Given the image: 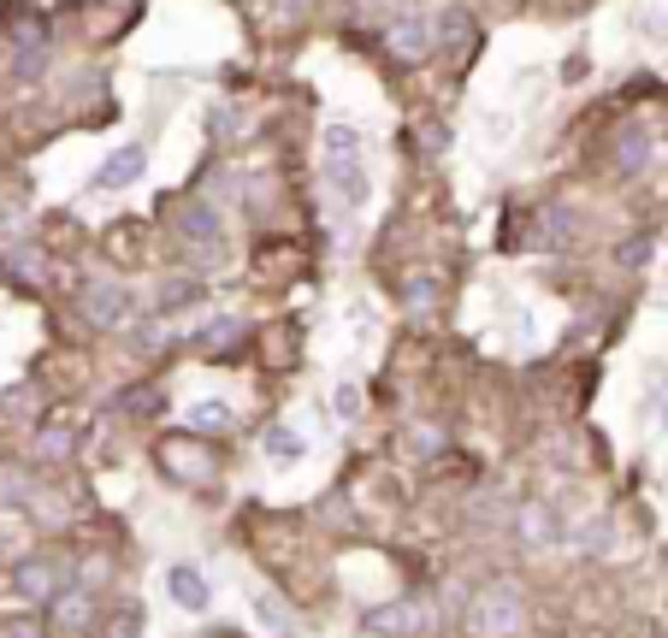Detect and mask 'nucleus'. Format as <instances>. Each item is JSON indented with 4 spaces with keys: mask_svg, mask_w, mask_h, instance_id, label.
<instances>
[{
    "mask_svg": "<svg viewBox=\"0 0 668 638\" xmlns=\"http://www.w3.org/2000/svg\"><path fill=\"white\" fill-rule=\"evenodd\" d=\"M184 426L190 432H231L237 426V409H231L225 397H196L190 409H184Z\"/></svg>",
    "mask_w": 668,
    "mask_h": 638,
    "instance_id": "nucleus-9",
    "label": "nucleus"
},
{
    "mask_svg": "<svg viewBox=\"0 0 668 638\" xmlns=\"http://www.w3.org/2000/svg\"><path fill=\"white\" fill-rule=\"evenodd\" d=\"M361 409H367V397H361L355 379H338V385H331V414H338L343 426H350V420H361Z\"/></svg>",
    "mask_w": 668,
    "mask_h": 638,
    "instance_id": "nucleus-12",
    "label": "nucleus"
},
{
    "mask_svg": "<svg viewBox=\"0 0 668 638\" xmlns=\"http://www.w3.org/2000/svg\"><path fill=\"white\" fill-rule=\"evenodd\" d=\"M319 142H326V154H361V130H355L350 119H331Z\"/></svg>",
    "mask_w": 668,
    "mask_h": 638,
    "instance_id": "nucleus-15",
    "label": "nucleus"
},
{
    "mask_svg": "<svg viewBox=\"0 0 668 638\" xmlns=\"http://www.w3.org/2000/svg\"><path fill=\"white\" fill-rule=\"evenodd\" d=\"M166 591H172V603H178L184 615H208V609H213V586H208V574H201L196 562H172V568H166Z\"/></svg>",
    "mask_w": 668,
    "mask_h": 638,
    "instance_id": "nucleus-3",
    "label": "nucleus"
},
{
    "mask_svg": "<svg viewBox=\"0 0 668 638\" xmlns=\"http://www.w3.org/2000/svg\"><path fill=\"white\" fill-rule=\"evenodd\" d=\"M390 48H397L402 60H420V54L432 48V31H426V24H397V36H390Z\"/></svg>",
    "mask_w": 668,
    "mask_h": 638,
    "instance_id": "nucleus-14",
    "label": "nucleus"
},
{
    "mask_svg": "<svg viewBox=\"0 0 668 638\" xmlns=\"http://www.w3.org/2000/svg\"><path fill=\"white\" fill-rule=\"evenodd\" d=\"M160 338H166V326H160V319H142V326H130V343H137V350H154Z\"/></svg>",
    "mask_w": 668,
    "mask_h": 638,
    "instance_id": "nucleus-18",
    "label": "nucleus"
},
{
    "mask_svg": "<svg viewBox=\"0 0 668 638\" xmlns=\"http://www.w3.org/2000/svg\"><path fill=\"white\" fill-rule=\"evenodd\" d=\"M260 456H267L272 468H296V461H308V432L279 420V426L260 432Z\"/></svg>",
    "mask_w": 668,
    "mask_h": 638,
    "instance_id": "nucleus-7",
    "label": "nucleus"
},
{
    "mask_svg": "<svg viewBox=\"0 0 668 638\" xmlns=\"http://www.w3.org/2000/svg\"><path fill=\"white\" fill-rule=\"evenodd\" d=\"M83 314H90V326H119V319L130 314V296L113 279H95L90 290H83Z\"/></svg>",
    "mask_w": 668,
    "mask_h": 638,
    "instance_id": "nucleus-8",
    "label": "nucleus"
},
{
    "mask_svg": "<svg viewBox=\"0 0 668 638\" xmlns=\"http://www.w3.org/2000/svg\"><path fill=\"white\" fill-rule=\"evenodd\" d=\"M249 603H255V621H260V627H267L272 638H290V633H296V615H290V609L279 603V591H267V586H260Z\"/></svg>",
    "mask_w": 668,
    "mask_h": 638,
    "instance_id": "nucleus-11",
    "label": "nucleus"
},
{
    "mask_svg": "<svg viewBox=\"0 0 668 638\" xmlns=\"http://www.w3.org/2000/svg\"><path fill=\"white\" fill-rule=\"evenodd\" d=\"M178 231L201 255H220V243H225V225H220V208H213V201H190V208L178 213Z\"/></svg>",
    "mask_w": 668,
    "mask_h": 638,
    "instance_id": "nucleus-5",
    "label": "nucleus"
},
{
    "mask_svg": "<svg viewBox=\"0 0 668 638\" xmlns=\"http://www.w3.org/2000/svg\"><path fill=\"white\" fill-rule=\"evenodd\" d=\"M142 633V609H125V621H119V633L113 638H137Z\"/></svg>",
    "mask_w": 668,
    "mask_h": 638,
    "instance_id": "nucleus-23",
    "label": "nucleus"
},
{
    "mask_svg": "<svg viewBox=\"0 0 668 638\" xmlns=\"http://www.w3.org/2000/svg\"><path fill=\"white\" fill-rule=\"evenodd\" d=\"M645 154H651L645 130H628V137H621V166H628V172H638V166H645Z\"/></svg>",
    "mask_w": 668,
    "mask_h": 638,
    "instance_id": "nucleus-17",
    "label": "nucleus"
},
{
    "mask_svg": "<svg viewBox=\"0 0 668 638\" xmlns=\"http://www.w3.org/2000/svg\"><path fill=\"white\" fill-rule=\"evenodd\" d=\"M90 621H95L90 591H60V598H54V627L60 633H90Z\"/></svg>",
    "mask_w": 668,
    "mask_h": 638,
    "instance_id": "nucleus-10",
    "label": "nucleus"
},
{
    "mask_svg": "<svg viewBox=\"0 0 668 638\" xmlns=\"http://www.w3.org/2000/svg\"><path fill=\"white\" fill-rule=\"evenodd\" d=\"M432 296H438V290H432V279H414V284H409V308H432Z\"/></svg>",
    "mask_w": 668,
    "mask_h": 638,
    "instance_id": "nucleus-20",
    "label": "nucleus"
},
{
    "mask_svg": "<svg viewBox=\"0 0 668 638\" xmlns=\"http://www.w3.org/2000/svg\"><path fill=\"white\" fill-rule=\"evenodd\" d=\"M326 196L338 213H361L373 196V178H367V160L361 154H326Z\"/></svg>",
    "mask_w": 668,
    "mask_h": 638,
    "instance_id": "nucleus-2",
    "label": "nucleus"
},
{
    "mask_svg": "<svg viewBox=\"0 0 668 638\" xmlns=\"http://www.w3.org/2000/svg\"><path fill=\"white\" fill-rule=\"evenodd\" d=\"M36 456H71V432L66 426H42L36 432Z\"/></svg>",
    "mask_w": 668,
    "mask_h": 638,
    "instance_id": "nucleus-16",
    "label": "nucleus"
},
{
    "mask_svg": "<svg viewBox=\"0 0 668 638\" xmlns=\"http://www.w3.org/2000/svg\"><path fill=\"white\" fill-rule=\"evenodd\" d=\"M12 591H19V598H31V603H54L60 598V568H54L48 556H31V562H19V568H12Z\"/></svg>",
    "mask_w": 668,
    "mask_h": 638,
    "instance_id": "nucleus-6",
    "label": "nucleus"
},
{
    "mask_svg": "<svg viewBox=\"0 0 668 638\" xmlns=\"http://www.w3.org/2000/svg\"><path fill=\"white\" fill-rule=\"evenodd\" d=\"M149 172V149L142 142H125V149H113L107 160H101V172H95V190H107V196H119L130 190V184Z\"/></svg>",
    "mask_w": 668,
    "mask_h": 638,
    "instance_id": "nucleus-4",
    "label": "nucleus"
},
{
    "mask_svg": "<svg viewBox=\"0 0 668 638\" xmlns=\"http://www.w3.org/2000/svg\"><path fill=\"white\" fill-rule=\"evenodd\" d=\"M468 627L473 638H509L520 633V586H509V579H497V586H485L468 609Z\"/></svg>",
    "mask_w": 668,
    "mask_h": 638,
    "instance_id": "nucleus-1",
    "label": "nucleus"
},
{
    "mask_svg": "<svg viewBox=\"0 0 668 638\" xmlns=\"http://www.w3.org/2000/svg\"><path fill=\"white\" fill-rule=\"evenodd\" d=\"M350 319H355V338L367 343V338H373V308H367V302H355V308H350Z\"/></svg>",
    "mask_w": 668,
    "mask_h": 638,
    "instance_id": "nucleus-21",
    "label": "nucleus"
},
{
    "mask_svg": "<svg viewBox=\"0 0 668 638\" xmlns=\"http://www.w3.org/2000/svg\"><path fill=\"white\" fill-rule=\"evenodd\" d=\"M0 638H42L36 621H0Z\"/></svg>",
    "mask_w": 668,
    "mask_h": 638,
    "instance_id": "nucleus-22",
    "label": "nucleus"
},
{
    "mask_svg": "<svg viewBox=\"0 0 668 638\" xmlns=\"http://www.w3.org/2000/svg\"><path fill=\"white\" fill-rule=\"evenodd\" d=\"M651 402H657V420H663V438H668V373L651 379Z\"/></svg>",
    "mask_w": 668,
    "mask_h": 638,
    "instance_id": "nucleus-19",
    "label": "nucleus"
},
{
    "mask_svg": "<svg viewBox=\"0 0 668 638\" xmlns=\"http://www.w3.org/2000/svg\"><path fill=\"white\" fill-rule=\"evenodd\" d=\"M414 627V609L409 603H385L367 615V633H409Z\"/></svg>",
    "mask_w": 668,
    "mask_h": 638,
    "instance_id": "nucleus-13",
    "label": "nucleus"
},
{
    "mask_svg": "<svg viewBox=\"0 0 668 638\" xmlns=\"http://www.w3.org/2000/svg\"><path fill=\"white\" fill-rule=\"evenodd\" d=\"M231 331H237V319H220V326H208V331H201V338H208V343H225Z\"/></svg>",
    "mask_w": 668,
    "mask_h": 638,
    "instance_id": "nucleus-24",
    "label": "nucleus"
}]
</instances>
